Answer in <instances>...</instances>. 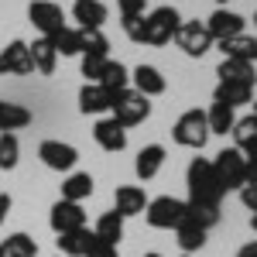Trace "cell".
Returning a JSON list of instances; mask_svg holds the SVG:
<instances>
[{"mask_svg":"<svg viewBox=\"0 0 257 257\" xmlns=\"http://www.w3.org/2000/svg\"><path fill=\"white\" fill-rule=\"evenodd\" d=\"M131 79H134V93H141V96H148V99L165 93V76L155 65H138Z\"/></svg>","mask_w":257,"mask_h":257,"instance_id":"44dd1931","label":"cell"},{"mask_svg":"<svg viewBox=\"0 0 257 257\" xmlns=\"http://www.w3.org/2000/svg\"><path fill=\"white\" fill-rule=\"evenodd\" d=\"M86 257H117V247H113V243H103V240H96V243L86 250Z\"/></svg>","mask_w":257,"mask_h":257,"instance_id":"74e56055","label":"cell"},{"mask_svg":"<svg viewBox=\"0 0 257 257\" xmlns=\"http://www.w3.org/2000/svg\"><path fill=\"white\" fill-rule=\"evenodd\" d=\"M31 123V110L24 103H11V99H0V134H14L21 127Z\"/></svg>","mask_w":257,"mask_h":257,"instance_id":"ffe728a7","label":"cell"},{"mask_svg":"<svg viewBox=\"0 0 257 257\" xmlns=\"http://www.w3.org/2000/svg\"><path fill=\"white\" fill-rule=\"evenodd\" d=\"M35 65L28 55V41H11L0 52V76H31Z\"/></svg>","mask_w":257,"mask_h":257,"instance_id":"7c38bea8","label":"cell"},{"mask_svg":"<svg viewBox=\"0 0 257 257\" xmlns=\"http://www.w3.org/2000/svg\"><path fill=\"white\" fill-rule=\"evenodd\" d=\"M82 35V55H103L106 59V52H110V41L103 31H89V28H79Z\"/></svg>","mask_w":257,"mask_h":257,"instance_id":"e575fe53","label":"cell"},{"mask_svg":"<svg viewBox=\"0 0 257 257\" xmlns=\"http://www.w3.org/2000/svg\"><path fill=\"white\" fill-rule=\"evenodd\" d=\"M240 202L257 213V185H243V189H240Z\"/></svg>","mask_w":257,"mask_h":257,"instance_id":"f35d334b","label":"cell"},{"mask_svg":"<svg viewBox=\"0 0 257 257\" xmlns=\"http://www.w3.org/2000/svg\"><path fill=\"white\" fill-rule=\"evenodd\" d=\"M233 141L243 158H257V117H243L233 123Z\"/></svg>","mask_w":257,"mask_h":257,"instance_id":"603a6c76","label":"cell"},{"mask_svg":"<svg viewBox=\"0 0 257 257\" xmlns=\"http://www.w3.org/2000/svg\"><path fill=\"white\" fill-rule=\"evenodd\" d=\"M223 59H237V62H257V38L254 35H233V38H223L216 41Z\"/></svg>","mask_w":257,"mask_h":257,"instance_id":"2e32d148","label":"cell"},{"mask_svg":"<svg viewBox=\"0 0 257 257\" xmlns=\"http://www.w3.org/2000/svg\"><path fill=\"white\" fill-rule=\"evenodd\" d=\"M254 117H257V99H254Z\"/></svg>","mask_w":257,"mask_h":257,"instance_id":"f6af8a7d","label":"cell"},{"mask_svg":"<svg viewBox=\"0 0 257 257\" xmlns=\"http://www.w3.org/2000/svg\"><path fill=\"white\" fill-rule=\"evenodd\" d=\"M189 216V206L175 196H158V199H148V209H144V219L148 226L155 230H178Z\"/></svg>","mask_w":257,"mask_h":257,"instance_id":"7a4b0ae2","label":"cell"},{"mask_svg":"<svg viewBox=\"0 0 257 257\" xmlns=\"http://www.w3.org/2000/svg\"><path fill=\"white\" fill-rule=\"evenodd\" d=\"M144 257H161V254H155V250H151V254H144Z\"/></svg>","mask_w":257,"mask_h":257,"instance_id":"ee69618b","label":"cell"},{"mask_svg":"<svg viewBox=\"0 0 257 257\" xmlns=\"http://www.w3.org/2000/svg\"><path fill=\"white\" fill-rule=\"evenodd\" d=\"M0 257H38V240L28 233H11L0 240Z\"/></svg>","mask_w":257,"mask_h":257,"instance_id":"4316f807","label":"cell"},{"mask_svg":"<svg viewBox=\"0 0 257 257\" xmlns=\"http://www.w3.org/2000/svg\"><path fill=\"white\" fill-rule=\"evenodd\" d=\"M18 161H21V141H18V134H0V168L11 172V168H18Z\"/></svg>","mask_w":257,"mask_h":257,"instance_id":"836d02e7","label":"cell"},{"mask_svg":"<svg viewBox=\"0 0 257 257\" xmlns=\"http://www.w3.org/2000/svg\"><path fill=\"white\" fill-rule=\"evenodd\" d=\"M250 226H254V233H257V213H254V216H250Z\"/></svg>","mask_w":257,"mask_h":257,"instance_id":"7bdbcfd3","label":"cell"},{"mask_svg":"<svg viewBox=\"0 0 257 257\" xmlns=\"http://www.w3.org/2000/svg\"><path fill=\"white\" fill-rule=\"evenodd\" d=\"M52 45H55V55H62V59H69V55H82L79 28H62L59 35L52 38Z\"/></svg>","mask_w":257,"mask_h":257,"instance_id":"1f68e13d","label":"cell"},{"mask_svg":"<svg viewBox=\"0 0 257 257\" xmlns=\"http://www.w3.org/2000/svg\"><path fill=\"white\" fill-rule=\"evenodd\" d=\"M219 82H257V69L250 62H237V59H223L216 69Z\"/></svg>","mask_w":257,"mask_h":257,"instance_id":"484cf974","label":"cell"},{"mask_svg":"<svg viewBox=\"0 0 257 257\" xmlns=\"http://www.w3.org/2000/svg\"><path fill=\"white\" fill-rule=\"evenodd\" d=\"M189 202H206V206H219L223 189H219L216 175H213V161L206 158H192L189 165Z\"/></svg>","mask_w":257,"mask_h":257,"instance_id":"6da1fadb","label":"cell"},{"mask_svg":"<svg viewBox=\"0 0 257 257\" xmlns=\"http://www.w3.org/2000/svg\"><path fill=\"white\" fill-rule=\"evenodd\" d=\"M7 213H11V196H4V192H0V223L7 219Z\"/></svg>","mask_w":257,"mask_h":257,"instance_id":"b9f144b4","label":"cell"},{"mask_svg":"<svg viewBox=\"0 0 257 257\" xmlns=\"http://www.w3.org/2000/svg\"><path fill=\"white\" fill-rule=\"evenodd\" d=\"M72 18L79 21V28L99 31L103 21H106V4H103V0H76V4H72Z\"/></svg>","mask_w":257,"mask_h":257,"instance_id":"ac0fdd59","label":"cell"},{"mask_svg":"<svg viewBox=\"0 0 257 257\" xmlns=\"http://www.w3.org/2000/svg\"><path fill=\"white\" fill-rule=\"evenodd\" d=\"M175 45L189 59H202V55L213 48V38H209V31H206L202 21H182L178 31H175Z\"/></svg>","mask_w":257,"mask_h":257,"instance_id":"52a82bcc","label":"cell"},{"mask_svg":"<svg viewBox=\"0 0 257 257\" xmlns=\"http://www.w3.org/2000/svg\"><path fill=\"white\" fill-rule=\"evenodd\" d=\"M28 18H31V24L41 31V38H55L62 28H69V24H65V14H62V7H59V4H52V0H31Z\"/></svg>","mask_w":257,"mask_h":257,"instance_id":"ba28073f","label":"cell"},{"mask_svg":"<svg viewBox=\"0 0 257 257\" xmlns=\"http://www.w3.org/2000/svg\"><path fill=\"white\" fill-rule=\"evenodd\" d=\"M38 158L45 161L52 172H72L76 161H79V151H76L72 144H62V141H41Z\"/></svg>","mask_w":257,"mask_h":257,"instance_id":"9c48e42d","label":"cell"},{"mask_svg":"<svg viewBox=\"0 0 257 257\" xmlns=\"http://www.w3.org/2000/svg\"><path fill=\"white\" fill-rule=\"evenodd\" d=\"M237 257H257V240H250V243H243L237 250Z\"/></svg>","mask_w":257,"mask_h":257,"instance_id":"60d3db41","label":"cell"},{"mask_svg":"<svg viewBox=\"0 0 257 257\" xmlns=\"http://www.w3.org/2000/svg\"><path fill=\"white\" fill-rule=\"evenodd\" d=\"M93 175L89 172H72V175L62 182V199L65 202H82V199H89L93 196Z\"/></svg>","mask_w":257,"mask_h":257,"instance_id":"cb8c5ba5","label":"cell"},{"mask_svg":"<svg viewBox=\"0 0 257 257\" xmlns=\"http://www.w3.org/2000/svg\"><path fill=\"white\" fill-rule=\"evenodd\" d=\"M254 28H257V14H254Z\"/></svg>","mask_w":257,"mask_h":257,"instance_id":"bcb514c9","label":"cell"},{"mask_svg":"<svg viewBox=\"0 0 257 257\" xmlns=\"http://www.w3.org/2000/svg\"><path fill=\"white\" fill-rule=\"evenodd\" d=\"M110 110H113V120H117L123 131H127V127H138V123H144V120L151 117V103H148V96H141V93H134V89L117 93Z\"/></svg>","mask_w":257,"mask_h":257,"instance_id":"5b68a950","label":"cell"},{"mask_svg":"<svg viewBox=\"0 0 257 257\" xmlns=\"http://www.w3.org/2000/svg\"><path fill=\"white\" fill-rule=\"evenodd\" d=\"M110 106H113V96H110L99 82H86L79 89V110L86 117H89V113H93V117H96V113H106Z\"/></svg>","mask_w":257,"mask_h":257,"instance_id":"e0dca14e","label":"cell"},{"mask_svg":"<svg viewBox=\"0 0 257 257\" xmlns=\"http://www.w3.org/2000/svg\"><path fill=\"white\" fill-rule=\"evenodd\" d=\"M250 99H254V82H219L213 89V103H223L230 110H237Z\"/></svg>","mask_w":257,"mask_h":257,"instance_id":"9a60e30c","label":"cell"},{"mask_svg":"<svg viewBox=\"0 0 257 257\" xmlns=\"http://www.w3.org/2000/svg\"><path fill=\"white\" fill-rule=\"evenodd\" d=\"M185 206H189V219L196 226H202L206 233L219 223V206H206V202H185Z\"/></svg>","mask_w":257,"mask_h":257,"instance_id":"d6a6232c","label":"cell"},{"mask_svg":"<svg viewBox=\"0 0 257 257\" xmlns=\"http://www.w3.org/2000/svg\"><path fill=\"white\" fill-rule=\"evenodd\" d=\"M206 123H209V134H226V131H233L237 113H233L230 106H223V103H213V106L206 110Z\"/></svg>","mask_w":257,"mask_h":257,"instance_id":"4dcf8cb0","label":"cell"},{"mask_svg":"<svg viewBox=\"0 0 257 257\" xmlns=\"http://www.w3.org/2000/svg\"><path fill=\"white\" fill-rule=\"evenodd\" d=\"M172 138H175L178 148H192V151H202V148H206V141H209L206 110H185V113L175 120V127H172Z\"/></svg>","mask_w":257,"mask_h":257,"instance_id":"3957f363","label":"cell"},{"mask_svg":"<svg viewBox=\"0 0 257 257\" xmlns=\"http://www.w3.org/2000/svg\"><path fill=\"white\" fill-rule=\"evenodd\" d=\"M106 62L110 59H103V55H82V76H86V82H99L103 79Z\"/></svg>","mask_w":257,"mask_h":257,"instance_id":"d590c367","label":"cell"},{"mask_svg":"<svg viewBox=\"0 0 257 257\" xmlns=\"http://www.w3.org/2000/svg\"><path fill=\"white\" fill-rule=\"evenodd\" d=\"M93 233H96V240L117 247L120 237H123V216H117L113 209H110V213H103V216L96 219V230H93Z\"/></svg>","mask_w":257,"mask_h":257,"instance_id":"f1b7e54d","label":"cell"},{"mask_svg":"<svg viewBox=\"0 0 257 257\" xmlns=\"http://www.w3.org/2000/svg\"><path fill=\"white\" fill-rule=\"evenodd\" d=\"M161 165H165V148H161V144H148V148H141V151H138L134 172H138L141 182H148V178H155L161 172Z\"/></svg>","mask_w":257,"mask_h":257,"instance_id":"7402d4cb","label":"cell"},{"mask_svg":"<svg viewBox=\"0 0 257 257\" xmlns=\"http://www.w3.org/2000/svg\"><path fill=\"white\" fill-rule=\"evenodd\" d=\"M243 165H247V158L240 155L237 148H223V151L216 155V161H213V175H216L223 196L233 192V189H243Z\"/></svg>","mask_w":257,"mask_h":257,"instance_id":"8992f818","label":"cell"},{"mask_svg":"<svg viewBox=\"0 0 257 257\" xmlns=\"http://www.w3.org/2000/svg\"><path fill=\"white\" fill-rule=\"evenodd\" d=\"M117 7H120V18H138V14H144L148 0H117Z\"/></svg>","mask_w":257,"mask_h":257,"instance_id":"8d00e7d4","label":"cell"},{"mask_svg":"<svg viewBox=\"0 0 257 257\" xmlns=\"http://www.w3.org/2000/svg\"><path fill=\"white\" fill-rule=\"evenodd\" d=\"M216 4H226V0H216Z\"/></svg>","mask_w":257,"mask_h":257,"instance_id":"7dc6e473","label":"cell"},{"mask_svg":"<svg viewBox=\"0 0 257 257\" xmlns=\"http://www.w3.org/2000/svg\"><path fill=\"white\" fill-rule=\"evenodd\" d=\"M175 240H178V247H182V254H196V250L206 247V230L196 226L192 219L185 216V223L175 230Z\"/></svg>","mask_w":257,"mask_h":257,"instance_id":"83f0119b","label":"cell"},{"mask_svg":"<svg viewBox=\"0 0 257 257\" xmlns=\"http://www.w3.org/2000/svg\"><path fill=\"white\" fill-rule=\"evenodd\" d=\"M28 55H31L35 72H41V76H52V72H55V62H59V55H55V45H52V38H35L31 45H28Z\"/></svg>","mask_w":257,"mask_h":257,"instance_id":"d6986e66","label":"cell"},{"mask_svg":"<svg viewBox=\"0 0 257 257\" xmlns=\"http://www.w3.org/2000/svg\"><path fill=\"white\" fill-rule=\"evenodd\" d=\"M178 24H182V18H178L175 7H155L151 14H144V38H141V45H168L175 38Z\"/></svg>","mask_w":257,"mask_h":257,"instance_id":"277c9868","label":"cell"},{"mask_svg":"<svg viewBox=\"0 0 257 257\" xmlns=\"http://www.w3.org/2000/svg\"><path fill=\"white\" fill-rule=\"evenodd\" d=\"M182 257H189V254H182Z\"/></svg>","mask_w":257,"mask_h":257,"instance_id":"c3c4849f","label":"cell"},{"mask_svg":"<svg viewBox=\"0 0 257 257\" xmlns=\"http://www.w3.org/2000/svg\"><path fill=\"white\" fill-rule=\"evenodd\" d=\"M202 24H206V31H209V38H213V41H223V38H233V35H243V24H247V21L240 18L237 11L216 7Z\"/></svg>","mask_w":257,"mask_h":257,"instance_id":"8fae6325","label":"cell"},{"mask_svg":"<svg viewBox=\"0 0 257 257\" xmlns=\"http://www.w3.org/2000/svg\"><path fill=\"white\" fill-rule=\"evenodd\" d=\"M148 209V196H144V189L141 185H120L117 192H113V213L117 216H141Z\"/></svg>","mask_w":257,"mask_h":257,"instance_id":"4fadbf2b","label":"cell"},{"mask_svg":"<svg viewBox=\"0 0 257 257\" xmlns=\"http://www.w3.org/2000/svg\"><path fill=\"white\" fill-rule=\"evenodd\" d=\"M127 82H131V72L120 65V62H106V69H103V79H99V86L110 93V96H117V93H123L127 89Z\"/></svg>","mask_w":257,"mask_h":257,"instance_id":"f546056e","label":"cell"},{"mask_svg":"<svg viewBox=\"0 0 257 257\" xmlns=\"http://www.w3.org/2000/svg\"><path fill=\"white\" fill-rule=\"evenodd\" d=\"M243 185H257V158H247L243 165Z\"/></svg>","mask_w":257,"mask_h":257,"instance_id":"ab89813d","label":"cell"},{"mask_svg":"<svg viewBox=\"0 0 257 257\" xmlns=\"http://www.w3.org/2000/svg\"><path fill=\"white\" fill-rule=\"evenodd\" d=\"M48 223H52V230L62 237V233L82 230V226H86V213H82L79 202H65V199H59V202L52 206V213H48Z\"/></svg>","mask_w":257,"mask_h":257,"instance_id":"30bf717a","label":"cell"},{"mask_svg":"<svg viewBox=\"0 0 257 257\" xmlns=\"http://www.w3.org/2000/svg\"><path fill=\"white\" fill-rule=\"evenodd\" d=\"M96 243V233H89L86 226L82 230H72V233H62L59 237V250L65 257H86V250Z\"/></svg>","mask_w":257,"mask_h":257,"instance_id":"d4e9b609","label":"cell"},{"mask_svg":"<svg viewBox=\"0 0 257 257\" xmlns=\"http://www.w3.org/2000/svg\"><path fill=\"white\" fill-rule=\"evenodd\" d=\"M93 138H96V144L103 148V151H110V155H117V151H123V148H127V131H123L113 117L96 120Z\"/></svg>","mask_w":257,"mask_h":257,"instance_id":"5bb4252c","label":"cell"}]
</instances>
